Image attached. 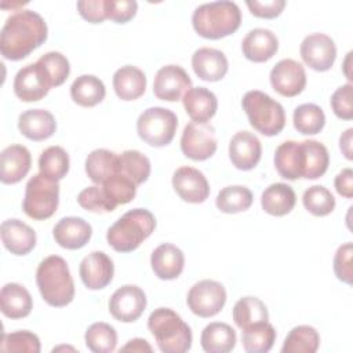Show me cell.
<instances>
[{
	"instance_id": "cell-53",
	"label": "cell",
	"mask_w": 353,
	"mask_h": 353,
	"mask_svg": "<svg viewBox=\"0 0 353 353\" xmlns=\"http://www.w3.org/2000/svg\"><path fill=\"white\" fill-rule=\"evenodd\" d=\"M335 185V190L346 197V199H352L353 197V170L352 168H343L334 181Z\"/></svg>"
},
{
	"instance_id": "cell-21",
	"label": "cell",
	"mask_w": 353,
	"mask_h": 353,
	"mask_svg": "<svg viewBox=\"0 0 353 353\" xmlns=\"http://www.w3.org/2000/svg\"><path fill=\"white\" fill-rule=\"evenodd\" d=\"M91 234V225L79 216L62 218L52 229L54 240L66 250L83 248L90 241Z\"/></svg>"
},
{
	"instance_id": "cell-41",
	"label": "cell",
	"mask_w": 353,
	"mask_h": 353,
	"mask_svg": "<svg viewBox=\"0 0 353 353\" xmlns=\"http://www.w3.org/2000/svg\"><path fill=\"white\" fill-rule=\"evenodd\" d=\"M84 341L85 346L94 353H110L116 349L117 332L113 325L103 321H97L87 328Z\"/></svg>"
},
{
	"instance_id": "cell-6",
	"label": "cell",
	"mask_w": 353,
	"mask_h": 353,
	"mask_svg": "<svg viewBox=\"0 0 353 353\" xmlns=\"http://www.w3.org/2000/svg\"><path fill=\"white\" fill-rule=\"evenodd\" d=\"M243 110L254 130L265 137L280 134L285 125V112L280 102L259 90L247 91L241 99Z\"/></svg>"
},
{
	"instance_id": "cell-47",
	"label": "cell",
	"mask_w": 353,
	"mask_h": 353,
	"mask_svg": "<svg viewBox=\"0 0 353 353\" xmlns=\"http://www.w3.org/2000/svg\"><path fill=\"white\" fill-rule=\"evenodd\" d=\"M77 203L90 212H112L114 210L108 201L102 188L97 183L83 189L77 196Z\"/></svg>"
},
{
	"instance_id": "cell-20",
	"label": "cell",
	"mask_w": 353,
	"mask_h": 353,
	"mask_svg": "<svg viewBox=\"0 0 353 353\" xmlns=\"http://www.w3.org/2000/svg\"><path fill=\"white\" fill-rule=\"evenodd\" d=\"M32 165V156L23 145H10L0 154V179L12 185L22 181Z\"/></svg>"
},
{
	"instance_id": "cell-3",
	"label": "cell",
	"mask_w": 353,
	"mask_h": 353,
	"mask_svg": "<svg viewBox=\"0 0 353 353\" xmlns=\"http://www.w3.org/2000/svg\"><path fill=\"white\" fill-rule=\"evenodd\" d=\"M241 23V11L233 1H211L199 6L192 15L196 33L204 39L219 40L233 34Z\"/></svg>"
},
{
	"instance_id": "cell-26",
	"label": "cell",
	"mask_w": 353,
	"mask_h": 353,
	"mask_svg": "<svg viewBox=\"0 0 353 353\" xmlns=\"http://www.w3.org/2000/svg\"><path fill=\"white\" fill-rule=\"evenodd\" d=\"M19 132L32 141H44L57 130L55 117L46 109H29L18 117Z\"/></svg>"
},
{
	"instance_id": "cell-29",
	"label": "cell",
	"mask_w": 353,
	"mask_h": 353,
	"mask_svg": "<svg viewBox=\"0 0 353 353\" xmlns=\"http://www.w3.org/2000/svg\"><path fill=\"white\" fill-rule=\"evenodd\" d=\"M113 88L116 95L123 101L138 99L146 90V76L137 66H121L113 74Z\"/></svg>"
},
{
	"instance_id": "cell-56",
	"label": "cell",
	"mask_w": 353,
	"mask_h": 353,
	"mask_svg": "<svg viewBox=\"0 0 353 353\" xmlns=\"http://www.w3.org/2000/svg\"><path fill=\"white\" fill-rule=\"evenodd\" d=\"M350 65H352V51L347 52V55H346V58H345V62H343V73H345V76H346V79H347L349 81L353 80L352 72H350Z\"/></svg>"
},
{
	"instance_id": "cell-19",
	"label": "cell",
	"mask_w": 353,
	"mask_h": 353,
	"mask_svg": "<svg viewBox=\"0 0 353 353\" xmlns=\"http://www.w3.org/2000/svg\"><path fill=\"white\" fill-rule=\"evenodd\" d=\"M262 145L250 131L236 132L229 142V159L237 170H252L261 160Z\"/></svg>"
},
{
	"instance_id": "cell-35",
	"label": "cell",
	"mask_w": 353,
	"mask_h": 353,
	"mask_svg": "<svg viewBox=\"0 0 353 353\" xmlns=\"http://www.w3.org/2000/svg\"><path fill=\"white\" fill-rule=\"evenodd\" d=\"M320 346V335L312 325L294 327L284 339L283 353H314Z\"/></svg>"
},
{
	"instance_id": "cell-18",
	"label": "cell",
	"mask_w": 353,
	"mask_h": 353,
	"mask_svg": "<svg viewBox=\"0 0 353 353\" xmlns=\"http://www.w3.org/2000/svg\"><path fill=\"white\" fill-rule=\"evenodd\" d=\"M274 167L284 179L303 178L306 170V150L303 141H285L274 152Z\"/></svg>"
},
{
	"instance_id": "cell-8",
	"label": "cell",
	"mask_w": 353,
	"mask_h": 353,
	"mask_svg": "<svg viewBox=\"0 0 353 353\" xmlns=\"http://www.w3.org/2000/svg\"><path fill=\"white\" fill-rule=\"evenodd\" d=\"M176 127V114L161 106H153L143 110L137 120V132L139 138L153 148H161L171 143Z\"/></svg>"
},
{
	"instance_id": "cell-7",
	"label": "cell",
	"mask_w": 353,
	"mask_h": 353,
	"mask_svg": "<svg viewBox=\"0 0 353 353\" xmlns=\"http://www.w3.org/2000/svg\"><path fill=\"white\" fill-rule=\"evenodd\" d=\"M59 204L58 181L50 179L43 174L33 175L25 188L22 201L23 212L36 221H44L52 216Z\"/></svg>"
},
{
	"instance_id": "cell-11",
	"label": "cell",
	"mask_w": 353,
	"mask_h": 353,
	"mask_svg": "<svg viewBox=\"0 0 353 353\" xmlns=\"http://www.w3.org/2000/svg\"><path fill=\"white\" fill-rule=\"evenodd\" d=\"M146 307V295L142 288L134 284H125L117 288L109 299L110 314L121 323L138 320Z\"/></svg>"
},
{
	"instance_id": "cell-42",
	"label": "cell",
	"mask_w": 353,
	"mask_h": 353,
	"mask_svg": "<svg viewBox=\"0 0 353 353\" xmlns=\"http://www.w3.org/2000/svg\"><path fill=\"white\" fill-rule=\"evenodd\" d=\"M119 172L130 178L138 186L148 181L150 175V161L138 150H124L119 154Z\"/></svg>"
},
{
	"instance_id": "cell-49",
	"label": "cell",
	"mask_w": 353,
	"mask_h": 353,
	"mask_svg": "<svg viewBox=\"0 0 353 353\" xmlns=\"http://www.w3.org/2000/svg\"><path fill=\"white\" fill-rule=\"evenodd\" d=\"M352 88L350 83L338 87L334 94L331 95L330 103L332 112L336 117L342 120H352L353 119V103H352Z\"/></svg>"
},
{
	"instance_id": "cell-13",
	"label": "cell",
	"mask_w": 353,
	"mask_h": 353,
	"mask_svg": "<svg viewBox=\"0 0 353 353\" xmlns=\"http://www.w3.org/2000/svg\"><path fill=\"white\" fill-rule=\"evenodd\" d=\"M269 79L273 90L287 98L296 97L306 87L305 68L291 58L279 61L272 68Z\"/></svg>"
},
{
	"instance_id": "cell-9",
	"label": "cell",
	"mask_w": 353,
	"mask_h": 353,
	"mask_svg": "<svg viewBox=\"0 0 353 353\" xmlns=\"http://www.w3.org/2000/svg\"><path fill=\"white\" fill-rule=\"evenodd\" d=\"M186 303L192 313L199 317L218 314L226 303V290L215 280H200L188 292Z\"/></svg>"
},
{
	"instance_id": "cell-28",
	"label": "cell",
	"mask_w": 353,
	"mask_h": 353,
	"mask_svg": "<svg viewBox=\"0 0 353 353\" xmlns=\"http://www.w3.org/2000/svg\"><path fill=\"white\" fill-rule=\"evenodd\" d=\"M0 309L8 319H23L30 314L33 301L23 285L18 283H7L0 291Z\"/></svg>"
},
{
	"instance_id": "cell-52",
	"label": "cell",
	"mask_w": 353,
	"mask_h": 353,
	"mask_svg": "<svg viewBox=\"0 0 353 353\" xmlns=\"http://www.w3.org/2000/svg\"><path fill=\"white\" fill-rule=\"evenodd\" d=\"M245 4L254 17L265 18V19H272L279 17L285 7L284 0H265V1L247 0Z\"/></svg>"
},
{
	"instance_id": "cell-50",
	"label": "cell",
	"mask_w": 353,
	"mask_h": 353,
	"mask_svg": "<svg viewBox=\"0 0 353 353\" xmlns=\"http://www.w3.org/2000/svg\"><path fill=\"white\" fill-rule=\"evenodd\" d=\"M138 3L135 0H106L108 19L116 23H125L137 14Z\"/></svg>"
},
{
	"instance_id": "cell-17",
	"label": "cell",
	"mask_w": 353,
	"mask_h": 353,
	"mask_svg": "<svg viewBox=\"0 0 353 353\" xmlns=\"http://www.w3.org/2000/svg\"><path fill=\"white\" fill-rule=\"evenodd\" d=\"M79 273L83 284L88 290H102L112 281L114 265L105 252L92 251L81 259Z\"/></svg>"
},
{
	"instance_id": "cell-36",
	"label": "cell",
	"mask_w": 353,
	"mask_h": 353,
	"mask_svg": "<svg viewBox=\"0 0 353 353\" xmlns=\"http://www.w3.org/2000/svg\"><path fill=\"white\" fill-rule=\"evenodd\" d=\"M99 186L113 208L130 203L137 194V185L119 171L99 183Z\"/></svg>"
},
{
	"instance_id": "cell-4",
	"label": "cell",
	"mask_w": 353,
	"mask_h": 353,
	"mask_svg": "<svg viewBox=\"0 0 353 353\" xmlns=\"http://www.w3.org/2000/svg\"><path fill=\"white\" fill-rule=\"evenodd\" d=\"M156 228L154 215L146 208H134L123 214L106 233L109 245L117 252H131L146 240Z\"/></svg>"
},
{
	"instance_id": "cell-44",
	"label": "cell",
	"mask_w": 353,
	"mask_h": 353,
	"mask_svg": "<svg viewBox=\"0 0 353 353\" xmlns=\"http://www.w3.org/2000/svg\"><path fill=\"white\" fill-rule=\"evenodd\" d=\"M302 203L305 208L314 216H325L331 214L336 204L332 193L321 185H313L307 188L303 192Z\"/></svg>"
},
{
	"instance_id": "cell-16",
	"label": "cell",
	"mask_w": 353,
	"mask_h": 353,
	"mask_svg": "<svg viewBox=\"0 0 353 353\" xmlns=\"http://www.w3.org/2000/svg\"><path fill=\"white\" fill-rule=\"evenodd\" d=\"M172 188L186 203H204L210 196V183L204 174L193 167H179L172 175Z\"/></svg>"
},
{
	"instance_id": "cell-48",
	"label": "cell",
	"mask_w": 353,
	"mask_h": 353,
	"mask_svg": "<svg viewBox=\"0 0 353 353\" xmlns=\"http://www.w3.org/2000/svg\"><path fill=\"white\" fill-rule=\"evenodd\" d=\"M352 254L353 245L350 241L338 247L334 255V273L338 280L352 284L353 281V270H352Z\"/></svg>"
},
{
	"instance_id": "cell-14",
	"label": "cell",
	"mask_w": 353,
	"mask_h": 353,
	"mask_svg": "<svg viewBox=\"0 0 353 353\" xmlns=\"http://www.w3.org/2000/svg\"><path fill=\"white\" fill-rule=\"evenodd\" d=\"M190 88L192 80L179 65H165L160 68L154 76L153 94L161 101H179Z\"/></svg>"
},
{
	"instance_id": "cell-25",
	"label": "cell",
	"mask_w": 353,
	"mask_h": 353,
	"mask_svg": "<svg viewBox=\"0 0 353 353\" xmlns=\"http://www.w3.org/2000/svg\"><path fill=\"white\" fill-rule=\"evenodd\" d=\"M243 55L251 62H266L279 50V40L276 34L263 28L250 30L241 41Z\"/></svg>"
},
{
	"instance_id": "cell-45",
	"label": "cell",
	"mask_w": 353,
	"mask_h": 353,
	"mask_svg": "<svg viewBox=\"0 0 353 353\" xmlns=\"http://www.w3.org/2000/svg\"><path fill=\"white\" fill-rule=\"evenodd\" d=\"M36 62L46 72V74L51 83V87L62 85L66 81V79L69 77V73H70L69 61L63 54H61L58 51H50V52L41 55Z\"/></svg>"
},
{
	"instance_id": "cell-54",
	"label": "cell",
	"mask_w": 353,
	"mask_h": 353,
	"mask_svg": "<svg viewBox=\"0 0 353 353\" xmlns=\"http://www.w3.org/2000/svg\"><path fill=\"white\" fill-rule=\"evenodd\" d=\"M352 135H353V128H347L342 135L339 137V148L342 154L347 159H353V152H352Z\"/></svg>"
},
{
	"instance_id": "cell-12",
	"label": "cell",
	"mask_w": 353,
	"mask_h": 353,
	"mask_svg": "<svg viewBox=\"0 0 353 353\" xmlns=\"http://www.w3.org/2000/svg\"><path fill=\"white\" fill-rule=\"evenodd\" d=\"M303 62L316 72H327L336 59V46L334 40L324 33H312L306 36L299 47Z\"/></svg>"
},
{
	"instance_id": "cell-2",
	"label": "cell",
	"mask_w": 353,
	"mask_h": 353,
	"mask_svg": "<svg viewBox=\"0 0 353 353\" xmlns=\"http://www.w3.org/2000/svg\"><path fill=\"white\" fill-rule=\"evenodd\" d=\"M36 284L50 306L63 307L74 298V283L68 262L59 255H50L39 263Z\"/></svg>"
},
{
	"instance_id": "cell-37",
	"label": "cell",
	"mask_w": 353,
	"mask_h": 353,
	"mask_svg": "<svg viewBox=\"0 0 353 353\" xmlns=\"http://www.w3.org/2000/svg\"><path fill=\"white\" fill-rule=\"evenodd\" d=\"M252 192L241 185L226 186L219 190L215 204L225 214H237L248 210L252 204Z\"/></svg>"
},
{
	"instance_id": "cell-51",
	"label": "cell",
	"mask_w": 353,
	"mask_h": 353,
	"mask_svg": "<svg viewBox=\"0 0 353 353\" xmlns=\"http://www.w3.org/2000/svg\"><path fill=\"white\" fill-rule=\"evenodd\" d=\"M77 10L81 18L91 23H101L108 19L106 0H80Z\"/></svg>"
},
{
	"instance_id": "cell-43",
	"label": "cell",
	"mask_w": 353,
	"mask_h": 353,
	"mask_svg": "<svg viewBox=\"0 0 353 353\" xmlns=\"http://www.w3.org/2000/svg\"><path fill=\"white\" fill-rule=\"evenodd\" d=\"M306 150V170L305 179H317L323 176L330 164V154L327 148L314 139L303 141Z\"/></svg>"
},
{
	"instance_id": "cell-1",
	"label": "cell",
	"mask_w": 353,
	"mask_h": 353,
	"mask_svg": "<svg viewBox=\"0 0 353 353\" xmlns=\"http://www.w3.org/2000/svg\"><path fill=\"white\" fill-rule=\"evenodd\" d=\"M48 36V29L40 14L19 10L10 15L0 33V51L6 59L21 61L40 47Z\"/></svg>"
},
{
	"instance_id": "cell-15",
	"label": "cell",
	"mask_w": 353,
	"mask_h": 353,
	"mask_svg": "<svg viewBox=\"0 0 353 353\" xmlns=\"http://www.w3.org/2000/svg\"><path fill=\"white\" fill-rule=\"evenodd\" d=\"M14 92L23 102L43 99L52 88L43 68L34 62L19 69L14 79Z\"/></svg>"
},
{
	"instance_id": "cell-32",
	"label": "cell",
	"mask_w": 353,
	"mask_h": 353,
	"mask_svg": "<svg viewBox=\"0 0 353 353\" xmlns=\"http://www.w3.org/2000/svg\"><path fill=\"white\" fill-rule=\"evenodd\" d=\"M106 88L103 81L94 74H81L70 85L73 102L83 108H92L103 101Z\"/></svg>"
},
{
	"instance_id": "cell-22",
	"label": "cell",
	"mask_w": 353,
	"mask_h": 353,
	"mask_svg": "<svg viewBox=\"0 0 353 353\" xmlns=\"http://www.w3.org/2000/svg\"><path fill=\"white\" fill-rule=\"evenodd\" d=\"M192 68L196 76L205 81H219L229 69L226 55L211 47H201L192 55Z\"/></svg>"
},
{
	"instance_id": "cell-27",
	"label": "cell",
	"mask_w": 353,
	"mask_h": 353,
	"mask_svg": "<svg viewBox=\"0 0 353 353\" xmlns=\"http://www.w3.org/2000/svg\"><path fill=\"white\" fill-rule=\"evenodd\" d=\"M185 112L196 123L210 121L218 109V99L205 87H193L182 98Z\"/></svg>"
},
{
	"instance_id": "cell-38",
	"label": "cell",
	"mask_w": 353,
	"mask_h": 353,
	"mask_svg": "<svg viewBox=\"0 0 353 353\" xmlns=\"http://www.w3.org/2000/svg\"><path fill=\"white\" fill-rule=\"evenodd\" d=\"M69 154L61 146H50L44 149L39 157V170L44 176L61 181L69 171Z\"/></svg>"
},
{
	"instance_id": "cell-10",
	"label": "cell",
	"mask_w": 353,
	"mask_h": 353,
	"mask_svg": "<svg viewBox=\"0 0 353 353\" xmlns=\"http://www.w3.org/2000/svg\"><path fill=\"white\" fill-rule=\"evenodd\" d=\"M215 128L207 123L190 121L185 125L181 137L182 153L194 161H203L216 152Z\"/></svg>"
},
{
	"instance_id": "cell-55",
	"label": "cell",
	"mask_w": 353,
	"mask_h": 353,
	"mask_svg": "<svg viewBox=\"0 0 353 353\" xmlns=\"http://www.w3.org/2000/svg\"><path fill=\"white\" fill-rule=\"evenodd\" d=\"M152 346L148 343L146 339L142 338H134L131 341H128L121 349L120 352H152Z\"/></svg>"
},
{
	"instance_id": "cell-46",
	"label": "cell",
	"mask_w": 353,
	"mask_h": 353,
	"mask_svg": "<svg viewBox=\"0 0 353 353\" xmlns=\"http://www.w3.org/2000/svg\"><path fill=\"white\" fill-rule=\"evenodd\" d=\"M3 352H26V353H40L41 345L36 334L22 330L3 335L0 345Z\"/></svg>"
},
{
	"instance_id": "cell-34",
	"label": "cell",
	"mask_w": 353,
	"mask_h": 353,
	"mask_svg": "<svg viewBox=\"0 0 353 353\" xmlns=\"http://www.w3.org/2000/svg\"><path fill=\"white\" fill-rule=\"evenodd\" d=\"M119 171V154L108 149H95L85 159L88 178L99 185Z\"/></svg>"
},
{
	"instance_id": "cell-40",
	"label": "cell",
	"mask_w": 353,
	"mask_h": 353,
	"mask_svg": "<svg viewBox=\"0 0 353 353\" xmlns=\"http://www.w3.org/2000/svg\"><path fill=\"white\" fill-rule=\"evenodd\" d=\"M274 341L276 330L269 321L243 330L241 343L247 353H266L273 347Z\"/></svg>"
},
{
	"instance_id": "cell-5",
	"label": "cell",
	"mask_w": 353,
	"mask_h": 353,
	"mask_svg": "<svg viewBox=\"0 0 353 353\" xmlns=\"http://www.w3.org/2000/svg\"><path fill=\"white\" fill-rule=\"evenodd\" d=\"M148 328L164 353H185L192 347V330L172 309H154L148 319Z\"/></svg>"
},
{
	"instance_id": "cell-23",
	"label": "cell",
	"mask_w": 353,
	"mask_h": 353,
	"mask_svg": "<svg viewBox=\"0 0 353 353\" xmlns=\"http://www.w3.org/2000/svg\"><path fill=\"white\" fill-rule=\"evenodd\" d=\"M0 234L4 247L14 255H26L36 245V232L17 218L4 221L0 226Z\"/></svg>"
},
{
	"instance_id": "cell-39",
	"label": "cell",
	"mask_w": 353,
	"mask_h": 353,
	"mask_svg": "<svg viewBox=\"0 0 353 353\" xmlns=\"http://www.w3.org/2000/svg\"><path fill=\"white\" fill-rule=\"evenodd\" d=\"M292 123L298 132L303 135H316L325 125V114L316 103H302L295 108Z\"/></svg>"
},
{
	"instance_id": "cell-33",
	"label": "cell",
	"mask_w": 353,
	"mask_h": 353,
	"mask_svg": "<svg viewBox=\"0 0 353 353\" xmlns=\"http://www.w3.org/2000/svg\"><path fill=\"white\" fill-rule=\"evenodd\" d=\"M233 321L240 330H247L269 320L266 305L256 296H243L233 306Z\"/></svg>"
},
{
	"instance_id": "cell-31",
	"label": "cell",
	"mask_w": 353,
	"mask_h": 353,
	"mask_svg": "<svg viewBox=\"0 0 353 353\" xmlns=\"http://www.w3.org/2000/svg\"><path fill=\"white\" fill-rule=\"evenodd\" d=\"M237 342L236 331L226 323L214 321L204 327L200 343L207 353H228L234 349Z\"/></svg>"
},
{
	"instance_id": "cell-24",
	"label": "cell",
	"mask_w": 353,
	"mask_h": 353,
	"mask_svg": "<svg viewBox=\"0 0 353 353\" xmlns=\"http://www.w3.org/2000/svg\"><path fill=\"white\" fill-rule=\"evenodd\" d=\"M150 265L154 274L161 280H174L181 276L185 266V255L181 248L171 243L156 247L150 255Z\"/></svg>"
},
{
	"instance_id": "cell-30",
	"label": "cell",
	"mask_w": 353,
	"mask_h": 353,
	"mask_svg": "<svg viewBox=\"0 0 353 353\" xmlns=\"http://www.w3.org/2000/svg\"><path fill=\"white\" fill-rule=\"evenodd\" d=\"M296 203L294 189L283 182L269 185L261 196V205L265 212L273 216H284L290 214Z\"/></svg>"
}]
</instances>
